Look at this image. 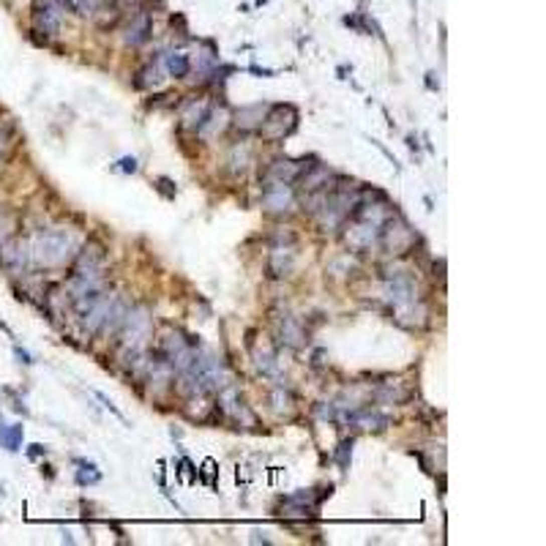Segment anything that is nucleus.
<instances>
[{"mask_svg": "<svg viewBox=\"0 0 546 546\" xmlns=\"http://www.w3.org/2000/svg\"><path fill=\"white\" fill-rule=\"evenodd\" d=\"M28 243H30V265H39V268H60L77 254V238L60 227L39 229Z\"/></svg>", "mask_w": 546, "mask_h": 546, "instance_id": "obj_1", "label": "nucleus"}, {"mask_svg": "<svg viewBox=\"0 0 546 546\" xmlns=\"http://www.w3.org/2000/svg\"><path fill=\"white\" fill-rule=\"evenodd\" d=\"M415 240H418L415 229L410 227L399 213H390L385 219V224L380 227V238H377V243L382 246V251H385L388 257H404L407 251H413Z\"/></svg>", "mask_w": 546, "mask_h": 546, "instance_id": "obj_3", "label": "nucleus"}, {"mask_svg": "<svg viewBox=\"0 0 546 546\" xmlns=\"http://www.w3.org/2000/svg\"><path fill=\"white\" fill-rule=\"evenodd\" d=\"M115 301H117V295H115V293H107V290H104L101 298H98V301L93 303L88 312L79 314V331H82V336H85V339H93L96 333H101V328H104V322H107L109 312H112Z\"/></svg>", "mask_w": 546, "mask_h": 546, "instance_id": "obj_10", "label": "nucleus"}, {"mask_svg": "<svg viewBox=\"0 0 546 546\" xmlns=\"http://www.w3.org/2000/svg\"><path fill=\"white\" fill-rule=\"evenodd\" d=\"M407 145L415 151V148H418V140H415V136H407Z\"/></svg>", "mask_w": 546, "mask_h": 546, "instance_id": "obj_38", "label": "nucleus"}, {"mask_svg": "<svg viewBox=\"0 0 546 546\" xmlns=\"http://www.w3.org/2000/svg\"><path fill=\"white\" fill-rule=\"evenodd\" d=\"M14 352H17V358H20L22 363H33V361H30V355H28V352H25V350H20V347H17Z\"/></svg>", "mask_w": 546, "mask_h": 546, "instance_id": "obj_37", "label": "nucleus"}, {"mask_svg": "<svg viewBox=\"0 0 546 546\" xmlns=\"http://www.w3.org/2000/svg\"><path fill=\"white\" fill-rule=\"evenodd\" d=\"M205 112H208V104L200 101V98L186 101L183 109H181V128H186V131H197V126L202 123Z\"/></svg>", "mask_w": 546, "mask_h": 546, "instance_id": "obj_24", "label": "nucleus"}, {"mask_svg": "<svg viewBox=\"0 0 546 546\" xmlns=\"http://www.w3.org/2000/svg\"><path fill=\"white\" fill-rule=\"evenodd\" d=\"M251 164V145L246 140L235 142V145H229L227 151V170L232 172V175H243L246 170H249Z\"/></svg>", "mask_w": 546, "mask_h": 546, "instance_id": "obj_21", "label": "nucleus"}, {"mask_svg": "<svg viewBox=\"0 0 546 546\" xmlns=\"http://www.w3.org/2000/svg\"><path fill=\"white\" fill-rule=\"evenodd\" d=\"M156 352L172 366V371H175V374H183V371L189 369L191 363H194V355H197L194 344H191V341L186 339L183 333H178V331L164 333V336H161V341H159V347H156Z\"/></svg>", "mask_w": 546, "mask_h": 546, "instance_id": "obj_4", "label": "nucleus"}, {"mask_svg": "<svg viewBox=\"0 0 546 546\" xmlns=\"http://www.w3.org/2000/svg\"><path fill=\"white\" fill-rule=\"evenodd\" d=\"M219 413L224 415V418H229L232 424H238V426H254L251 410L246 407L243 396H240V390L235 385H227V388L219 390Z\"/></svg>", "mask_w": 546, "mask_h": 546, "instance_id": "obj_11", "label": "nucleus"}, {"mask_svg": "<svg viewBox=\"0 0 546 546\" xmlns=\"http://www.w3.org/2000/svg\"><path fill=\"white\" fill-rule=\"evenodd\" d=\"M6 153H9V134H6L3 128H0V159H3Z\"/></svg>", "mask_w": 546, "mask_h": 546, "instance_id": "obj_36", "label": "nucleus"}, {"mask_svg": "<svg viewBox=\"0 0 546 546\" xmlns=\"http://www.w3.org/2000/svg\"><path fill=\"white\" fill-rule=\"evenodd\" d=\"M153 333V317L145 306L126 309L123 325L117 328V347L120 352H145L148 339Z\"/></svg>", "mask_w": 546, "mask_h": 546, "instance_id": "obj_2", "label": "nucleus"}, {"mask_svg": "<svg viewBox=\"0 0 546 546\" xmlns=\"http://www.w3.org/2000/svg\"><path fill=\"white\" fill-rule=\"evenodd\" d=\"M298 205L295 189L290 183H265L262 186V208L270 216H290Z\"/></svg>", "mask_w": 546, "mask_h": 546, "instance_id": "obj_8", "label": "nucleus"}, {"mask_svg": "<svg viewBox=\"0 0 546 546\" xmlns=\"http://www.w3.org/2000/svg\"><path fill=\"white\" fill-rule=\"evenodd\" d=\"M295 238L276 243L268 254V276L270 279H287L295 268Z\"/></svg>", "mask_w": 546, "mask_h": 546, "instance_id": "obj_13", "label": "nucleus"}, {"mask_svg": "<svg viewBox=\"0 0 546 546\" xmlns=\"http://www.w3.org/2000/svg\"><path fill=\"white\" fill-rule=\"evenodd\" d=\"M0 265L9 270H22L30 265V243L22 238H9L0 246Z\"/></svg>", "mask_w": 546, "mask_h": 546, "instance_id": "obj_16", "label": "nucleus"}, {"mask_svg": "<svg viewBox=\"0 0 546 546\" xmlns=\"http://www.w3.org/2000/svg\"><path fill=\"white\" fill-rule=\"evenodd\" d=\"M96 399H98V401H101V404H104V407H107V410H109V413H112V415H115V418H120V421H126V418H123V413H120V410H117V407H115V404H112V401H109V399H107V396H104V393H98V390H96Z\"/></svg>", "mask_w": 546, "mask_h": 546, "instance_id": "obj_33", "label": "nucleus"}, {"mask_svg": "<svg viewBox=\"0 0 546 546\" xmlns=\"http://www.w3.org/2000/svg\"><path fill=\"white\" fill-rule=\"evenodd\" d=\"M309 161L312 159H287V156L273 159L268 164V170H265V175H262V186L265 183H290L293 186L298 178H301V172L309 167Z\"/></svg>", "mask_w": 546, "mask_h": 546, "instance_id": "obj_12", "label": "nucleus"}, {"mask_svg": "<svg viewBox=\"0 0 546 546\" xmlns=\"http://www.w3.org/2000/svg\"><path fill=\"white\" fill-rule=\"evenodd\" d=\"M142 377H145L148 390H151L153 399H161V396L172 388L175 371H172V366L167 363L159 352H153V355H148V363H145V369H142Z\"/></svg>", "mask_w": 546, "mask_h": 546, "instance_id": "obj_7", "label": "nucleus"}, {"mask_svg": "<svg viewBox=\"0 0 546 546\" xmlns=\"http://www.w3.org/2000/svg\"><path fill=\"white\" fill-rule=\"evenodd\" d=\"M270 407L276 415H293L295 413V396L284 385H279L270 390Z\"/></svg>", "mask_w": 546, "mask_h": 546, "instance_id": "obj_26", "label": "nucleus"}, {"mask_svg": "<svg viewBox=\"0 0 546 546\" xmlns=\"http://www.w3.org/2000/svg\"><path fill=\"white\" fill-rule=\"evenodd\" d=\"M295 123H298V109L293 104H273V107H268V115L259 126V134L268 142H279L287 134H293Z\"/></svg>", "mask_w": 546, "mask_h": 546, "instance_id": "obj_5", "label": "nucleus"}, {"mask_svg": "<svg viewBox=\"0 0 546 546\" xmlns=\"http://www.w3.org/2000/svg\"><path fill=\"white\" fill-rule=\"evenodd\" d=\"M265 115H268V104H246V107L232 112V123L243 134H251V131H259Z\"/></svg>", "mask_w": 546, "mask_h": 546, "instance_id": "obj_20", "label": "nucleus"}, {"mask_svg": "<svg viewBox=\"0 0 546 546\" xmlns=\"http://www.w3.org/2000/svg\"><path fill=\"white\" fill-rule=\"evenodd\" d=\"M153 33V17L148 11H136V14L128 20L126 30H123V41L126 47H142Z\"/></svg>", "mask_w": 546, "mask_h": 546, "instance_id": "obj_18", "label": "nucleus"}, {"mask_svg": "<svg viewBox=\"0 0 546 546\" xmlns=\"http://www.w3.org/2000/svg\"><path fill=\"white\" fill-rule=\"evenodd\" d=\"M63 6H68L71 11H77L79 17H93V11L101 6V0H63Z\"/></svg>", "mask_w": 546, "mask_h": 546, "instance_id": "obj_30", "label": "nucleus"}, {"mask_svg": "<svg viewBox=\"0 0 546 546\" xmlns=\"http://www.w3.org/2000/svg\"><path fill=\"white\" fill-rule=\"evenodd\" d=\"M164 63H167V71H170V77H175V79H186V77H189V71H191L189 55L181 52V49H172V52H167Z\"/></svg>", "mask_w": 546, "mask_h": 546, "instance_id": "obj_25", "label": "nucleus"}, {"mask_svg": "<svg viewBox=\"0 0 546 546\" xmlns=\"http://www.w3.org/2000/svg\"><path fill=\"white\" fill-rule=\"evenodd\" d=\"M251 361H254V369L262 377H279V361H276V352L270 347H254Z\"/></svg>", "mask_w": 546, "mask_h": 546, "instance_id": "obj_23", "label": "nucleus"}, {"mask_svg": "<svg viewBox=\"0 0 546 546\" xmlns=\"http://www.w3.org/2000/svg\"><path fill=\"white\" fill-rule=\"evenodd\" d=\"M14 232V216H0V246L11 238Z\"/></svg>", "mask_w": 546, "mask_h": 546, "instance_id": "obj_32", "label": "nucleus"}, {"mask_svg": "<svg viewBox=\"0 0 546 546\" xmlns=\"http://www.w3.org/2000/svg\"><path fill=\"white\" fill-rule=\"evenodd\" d=\"M276 336L282 344L293 347V350H301L309 341V333L303 328V322L298 317H293V314H279L276 317Z\"/></svg>", "mask_w": 546, "mask_h": 546, "instance_id": "obj_15", "label": "nucleus"}, {"mask_svg": "<svg viewBox=\"0 0 546 546\" xmlns=\"http://www.w3.org/2000/svg\"><path fill=\"white\" fill-rule=\"evenodd\" d=\"M0 440L9 451H20V443H22V426L14 424V426H3L0 424Z\"/></svg>", "mask_w": 546, "mask_h": 546, "instance_id": "obj_28", "label": "nucleus"}, {"mask_svg": "<svg viewBox=\"0 0 546 546\" xmlns=\"http://www.w3.org/2000/svg\"><path fill=\"white\" fill-rule=\"evenodd\" d=\"M350 456H352V440H344V443L339 445V451H336V464L341 470L350 467Z\"/></svg>", "mask_w": 546, "mask_h": 546, "instance_id": "obj_31", "label": "nucleus"}, {"mask_svg": "<svg viewBox=\"0 0 546 546\" xmlns=\"http://www.w3.org/2000/svg\"><path fill=\"white\" fill-rule=\"evenodd\" d=\"M159 66L156 63H151V66H145L140 74H136V79H134V88H140V90H148V88H156L159 85Z\"/></svg>", "mask_w": 546, "mask_h": 546, "instance_id": "obj_27", "label": "nucleus"}, {"mask_svg": "<svg viewBox=\"0 0 546 546\" xmlns=\"http://www.w3.org/2000/svg\"><path fill=\"white\" fill-rule=\"evenodd\" d=\"M229 123H232V115H229L227 107H208L202 123L197 126V136L200 140H216L219 134H224Z\"/></svg>", "mask_w": 546, "mask_h": 546, "instance_id": "obj_17", "label": "nucleus"}, {"mask_svg": "<svg viewBox=\"0 0 546 546\" xmlns=\"http://www.w3.org/2000/svg\"><path fill=\"white\" fill-rule=\"evenodd\" d=\"M120 170L123 172H136V159H120Z\"/></svg>", "mask_w": 546, "mask_h": 546, "instance_id": "obj_35", "label": "nucleus"}, {"mask_svg": "<svg viewBox=\"0 0 546 546\" xmlns=\"http://www.w3.org/2000/svg\"><path fill=\"white\" fill-rule=\"evenodd\" d=\"M44 454H47V448H44V445H39V443L30 445V451H28V456H30V459H39V456H44Z\"/></svg>", "mask_w": 546, "mask_h": 546, "instance_id": "obj_34", "label": "nucleus"}, {"mask_svg": "<svg viewBox=\"0 0 546 546\" xmlns=\"http://www.w3.org/2000/svg\"><path fill=\"white\" fill-rule=\"evenodd\" d=\"M341 227H344V232H341L344 243L350 246V249H355V251H366V249H371V246H377L382 224H377V221H371V219H363V216H350Z\"/></svg>", "mask_w": 546, "mask_h": 546, "instance_id": "obj_6", "label": "nucleus"}, {"mask_svg": "<svg viewBox=\"0 0 546 546\" xmlns=\"http://www.w3.org/2000/svg\"><path fill=\"white\" fill-rule=\"evenodd\" d=\"M77 464H79V473H77V483H79V486L101 481V473H98V467L93 462H77Z\"/></svg>", "mask_w": 546, "mask_h": 546, "instance_id": "obj_29", "label": "nucleus"}, {"mask_svg": "<svg viewBox=\"0 0 546 546\" xmlns=\"http://www.w3.org/2000/svg\"><path fill=\"white\" fill-rule=\"evenodd\" d=\"M336 172L331 170V167L325 164H309L306 170L301 172V178H298L295 183H301V189L306 191H331L333 183H336Z\"/></svg>", "mask_w": 546, "mask_h": 546, "instance_id": "obj_14", "label": "nucleus"}, {"mask_svg": "<svg viewBox=\"0 0 546 546\" xmlns=\"http://www.w3.org/2000/svg\"><path fill=\"white\" fill-rule=\"evenodd\" d=\"M407 390L401 385L399 380H388V382H380L374 390H371V399L380 401V404H401L407 399Z\"/></svg>", "mask_w": 546, "mask_h": 546, "instance_id": "obj_22", "label": "nucleus"}, {"mask_svg": "<svg viewBox=\"0 0 546 546\" xmlns=\"http://www.w3.org/2000/svg\"><path fill=\"white\" fill-rule=\"evenodd\" d=\"M104 265H107V249L98 240H88V246L74 254V270H104Z\"/></svg>", "mask_w": 546, "mask_h": 546, "instance_id": "obj_19", "label": "nucleus"}, {"mask_svg": "<svg viewBox=\"0 0 546 546\" xmlns=\"http://www.w3.org/2000/svg\"><path fill=\"white\" fill-rule=\"evenodd\" d=\"M63 0H33V25L44 36H58L63 25Z\"/></svg>", "mask_w": 546, "mask_h": 546, "instance_id": "obj_9", "label": "nucleus"}]
</instances>
